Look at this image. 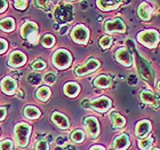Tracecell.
Listing matches in <instances>:
<instances>
[{
  "mask_svg": "<svg viewBox=\"0 0 160 150\" xmlns=\"http://www.w3.org/2000/svg\"><path fill=\"white\" fill-rule=\"evenodd\" d=\"M31 134V126L27 123H18L15 125L14 135L15 141L20 148H25L29 144V137Z\"/></svg>",
  "mask_w": 160,
  "mask_h": 150,
  "instance_id": "6da1fadb",
  "label": "cell"
},
{
  "mask_svg": "<svg viewBox=\"0 0 160 150\" xmlns=\"http://www.w3.org/2000/svg\"><path fill=\"white\" fill-rule=\"evenodd\" d=\"M160 34L157 30L150 29V30L142 31L137 34V41L149 48H154L159 43Z\"/></svg>",
  "mask_w": 160,
  "mask_h": 150,
  "instance_id": "7a4b0ae2",
  "label": "cell"
},
{
  "mask_svg": "<svg viewBox=\"0 0 160 150\" xmlns=\"http://www.w3.org/2000/svg\"><path fill=\"white\" fill-rule=\"evenodd\" d=\"M52 61H53V64L57 69H67V68L70 67L71 62H72V56L68 50L58 49L54 53Z\"/></svg>",
  "mask_w": 160,
  "mask_h": 150,
  "instance_id": "3957f363",
  "label": "cell"
},
{
  "mask_svg": "<svg viewBox=\"0 0 160 150\" xmlns=\"http://www.w3.org/2000/svg\"><path fill=\"white\" fill-rule=\"evenodd\" d=\"M71 38L74 43L79 45H86L88 39H89V30L85 25H77L73 28V30L71 32Z\"/></svg>",
  "mask_w": 160,
  "mask_h": 150,
  "instance_id": "277c9868",
  "label": "cell"
},
{
  "mask_svg": "<svg viewBox=\"0 0 160 150\" xmlns=\"http://www.w3.org/2000/svg\"><path fill=\"white\" fill-rule=\"evenodd\" d=\"M137 69L140 71L141 76L149 83H152L154 80V71L151 68L150 63L143 60L142 57H137Z\"/></svg>",
  "mask_w": 160,
  "mask_h": 150,
  "instance_id": "5b68a950",
  "label": "cell"
},
{
  "mask_svg": "<svg viewBox=\"0 0 160 150\" xmlns=\"http://www.w3.org/2000/svg\"><path fill=\"white\" fill-rule=\"evenodd\" d=\"M72 16H73V10H72V7L69 5H62V6L57 7L56 12H55L56 20L58 22H62V23L71 21Z\"/></svg>",
  "mask_w": 160,
  "mask_h": 150,
  "instance_id": "8992f818",
  "label": "cell"
},
{
  "mask_svg": "<svg viewBox=\"0 0 160 150\" xmlns=\"http://www.w3.org/2000/svg\"><path fill=\"white\" fill-rule=\"evenodd\" d=\"M101 63L98 60H95V59H90L83 64V65H80L76 69V75L77 76H85V75H88L90 72H94L95 70H97L100 68Z\"/></svg>",
  "mask_w": 160,
  "mask_h": 150,
  "instance_id": "52a82bcc",
  "label": "cell"
},
{
  "mask_svg": "<svg viewBox=\"0 0 160 150\" xmlns=\"http://www.w3.org/2000/svg\"><path fill=\"white\" fill-rule=\"evenodd\" d=\"M89 107L98 112H107L111 108V100L107 96H101L98 99L90 101Z\"/></svg>",
  "mask_w": 160,
  "mask_h": 150,
  "instance_id": "ba28073f",
  "label": "cell"
},
{
  "mask_svg": "<svg viewBox=\"0 0 160 150\" xmlns=\"http://www.w3.org/2000/svg\"><path fill=\"white\" fill-rule=\"evenodd\" d=\"M104 29L107 32H123L126 30V25L120 17H116L114 20H109L104 23Z\"/></svg>",
  "mask_w": 160,
  "mask_h": 150,
  "instance_id": "9c48e42d",
  "label": "cell"
},
{
  "mask_svg": "<svg viewBox=\"0 0 160 150\" xmlns=\"http://www.w3.org/2000/svg\"><path fill=\"white\" fill-rule=\"evenodd\" d=\"M116 60L125 67L133 65V55L127 48H119L116 52Z\"/></svg>",
  "mask_w": 160,
  "mask_h": 150,
  "instance_id": "30bf717a",
  "label": "cell"
},
{
  "mask_svg": "<svg viewBox=\"0 0 160 150\" xmlns=\"http://www.w3.org/2000/svg\"><path fill=\"white\" fill-rule=\"evenodd\" d=\"M83 124L85 126L87 127V131L92 137H97L98 134H100V124H98V120L95 118V117H86L85 120H83Z\"/></svg>",
  "mask_w": 160,
  "mask_h": 150,
  "instance_id": "8fae6325",
  "label": "cell"
},
{
  "mask_svg": "<svg viewBox=\"0 0 160 150\" xmlns=\"http://www.w3.org/2000/svg\"><path fill=\"white\" fill-rule=\"evenodd\" d=\"M27 62V56L25 54L20 52V50H15L10 54L9 59H8V65L12 68H18L24 65V63Z\"/></svg>",
  "mask_w": 160,
  "mask_h": 150,
  "instance_id": "7c38bea8",
  "label": "cell"
},
{
  "mask_svg": "<svg viewBox=\"0 0 160 150\" xmlns=\"http://www.w3.org/2000/svg\"><path fill=\"white\" fill-rule=\"evenodd\" d=\"M151 132V123L149 120H141L136 124L135 135L138 139H145Z\"/></svg>",
  "mask_w": 160,
  "mask_h": 150,
  "instance_id": "4fadbf2b",
  "label": "cell"
},
{
  "mask_svg": "<svg viewBox=\"0 0 160 150\" xmlns=\"http://www.w3.org/2000/svg\"><path fill=\"white\" fill-rule=\"evenodd\" d=\"M0 87H1V90H2L3 93L8 94V95H13V94L16 92L17 84L12 77L8 76V77H5V78L1 80Z\"/></svg>",
  "mask_w": 160,
  "mask_h": 150,
  "instance_id": "5bb4252c",
  "label": "cell"
},
{
  "mask_svg": "<svg viewBox=\"0 0 160 150\" xmlns=\"http://www.w3.org/2000/svg\"><path fill=\"white\" fill-rule=\"evenodd\" d=\"M52 120L56 126L60 127L61 130H68L70 126V123H69V119L67 118V116H64L63 113L57 112V111L52 113Z\"/></svg>",
  "mask_w": 160,
  "mask_h": 150,
  "instance_id": "9a60e30c",
  "label": "cell"
},
{
  "mask_svg": "<svg viewBox=\"0 0 160 150\" xmlns=\"http://www.w3.org/2000/svg\"><path fill=\"white\" fill-rule=\"evenodd\" d=\"M130 139L127 134H120L113 141V148L116 150H126L129 147Z\"/></svg>",
  "mask_w": 160,
  "mask_h": 150,
  "instance_id": "2e32d148",
  "label": "cell"
},
{
  "mask_svg": "<svg viewBox=\"0 0 160 150\" xmlns=\"http://www.w3.org/2000/svg\"><path fill=\"white\" fill-rule=\"evenodd\" d=\"M38 34V25L33 22H27L23 24V27L21 29V36L23 38H29L32 34Z\"/></svg>",
  "mask_w": 160,
  "mask_h": 150,
  "instance_id": "e0dca14e",
  "label": "cell"
},
{
  "mask_svg": "<svg viewBox=\"0 0 160 150\" xmlns=\"http://www.w3.org/2000/svg\"><path fill=\"white\" fill-rule=\"evenodd\" d=\"M140 99L144 103L150 104L152 107H157L158 100H157V97H156V95H154L151 91H148V90L142 91L140 93Z\"/></svg>",
  "mask_w": 160,
  "mask_h": 150,
  "instance_id": "ac0fdd59",
  "label": "cell"
},
{
  "mask_svg": "<svg viewBox=\"0 0 160 150\" xmlns=\"http://www.w3.org/2000/svg\"><path fill=\"white\" fill-rule=\"evenodd\" d=\"M151 13H152V8L148 3H142L137 8V14L140 16L141 20L148 21L151 18Z\"/></svg>",
  "mask_w": 160,
  "mask_h": 150,
  "instance_id": "d6986e66",
  "label": "cell"
},
{
  "mask_svg": "<svg viewBox=\"0 0 160 150\" xmlns=\"http://www.w3.org/2000/svg\"><path fill=\"white\" fill-rule=\"evenodd\" d=\"M63 90L65 95H68L69 97H74L79 94L80 86L77 83H67L64 85Z\"/></svg>",
  "mask_w": 160,
  "mask_h": 150,
  "instance_id": "ffe728a7",
  "label": "cell"
},
{
  "mask_svg": "<svg viewBox=\"0 0 160 150\" xmlns=\"http://www.w3.org/2000/svg\"><path fill=\"white\" fill-rule=\"evenodd\" d=\"M110 118H111V122H112V125H113L114 128H122L125 125H126V119L123 118L120 113L118 112H111L110 115Z\"/></svg>",
  "mask_w": 160,
  "mask_h": 150,
  "instance_id": "44dd1931",
  "label": "cell"
},
{
  "mask_svg": "<svg viewBox=\"0 0 160 150\" xmlns=\"http://www.w3.org/2000/svg\"><path fill=\"white\" fill-rule=\"evenodd\" d=\"M23 115L24 117H27L29 119H37L40 117V110L38 108L33 107V106H27V107L24 108L23 110Z\"/></svg>",
  "mask_w": 160,
  "mask_h": 150,
  "instance_id": "7402d4cb",
  "label": "cell"
},
{
  "mask_svg": "<svg viewBox=\"0 0 160 150\" xmlns=\"http://www.w3.org/2000/svg\"><path fill=\"white\" fill-rule=\"evenodd\" d=\"M121 5V1H97V6L102 10H113Z\"/></svg>",
  "mask_w": 160,
  "mask_h": 150,
  "instance_id": "603a6c76",
  "label": "cell"
},
{
  "mask_svg": "<svg viewBox=\"0 0 160 150\" xmlns=\"http://www.w3.org/2000/svg\"><path fill=\"white\" fill-rule=\"evenodd\" d=\"M50 95H52L50 88L49 87H47V86L40 87V88H38L37 92H36V96H37L40 101H42V102L48 101V99L50 97Z\"/></svg>",
  "mask_w": 160,
  "mask_h": 150,
  "instance_id": "cb8c5ba5",
  "label": "cell"
},
{
  "mask_svg": "<svg viewBox=\"0 0 160 150\" xmlns=\"http://www.w3.org/2000/svg\"><path fill=\"white\" fill-rule=\"evenodd\" d=\"M0 29L6 32H10L15 29V22L12 17H6L0 21Z\"/></svg>",
  "mask_w": 160,
  "mask_h": 150,
  "instance_id": "d4e9b609",
  "label": "cell"
},
{
  "mask_svg": "<svg viewBox=\"0 0 160 150\" xmlns=\"http://www.w3.org/2000/svg\"><path fill=\"white\" fill-rule=\"evenodd\" d=\"M95 86L100 87V88H107L111 85V79L105 75H101V76L96 77V79L94 80Z\"/></svg>",
  "mask_w": 160,
  "mask_h": 150,
  "instance_id": "484cf974",
  "label": "cell"
},
{
  "mask_svg": "<svg viewBox=\"0 0 160 150\" xmlns=\"http://www.w3.org/2000/svg\"><path fill=\"white\" fill-rule=\"evenodd\" d=\"M70 137H71V140L73 141L74 143H81V142L85 141L86 135H85V132L82 130H76L71 133Z\"/></svg>",
  "mask_w": 160,
  "mask_h": 150,
  "instance_id": "4316f807",
  "label": "cell"
},
{
  "mask_svg": "<svg viewBox=\"0 0 160 150\" xmlns=\"http://www.w3.org/2000/svg\"><path fill=\"white\" fill-rule=\"evenodd\" d=\"M41 44H42L43 47L50 48V47H53L54 44H55V38H54V36H52V34H45L42 37V39H41Z\"/></svg>",
  "mask_w": 160,
  "mask_h": 150,
  "instance_id": "83f0119b",
  "label": "cell"
},
{
  "mask_svg": "<svg viewBox=\"0 0 160 150\" xmlns=\"http://www.w3.org/2000/svg\"><path fill=\"white\" fill-rule=\"evenodd\" d=\"M152 146V139L150 137H145V139H141L138 141V147L142 150H149Z\"/></svg>",
  "mask_w": 160,
  "mask_h": 150,
  "instance_id": "f1b7e54d",
  "label": "cell"
},
{
  "mask_svg": "<svg viewBox=\"0 0 160 150\" xmlns=\"http://www.w3.org/2000/svg\"><path fill=\"white\" fill-rule=\"evenodd\" d=\"M111 43H112V39H111L110 36H103V37L100 39V46L104 49H107L111 46Z\"/></svg>",
  "mask_w": 160,
  "mask_h": 150,
  "instance_id": "f546056e",
  "label": "cell"
},
{
  "mask_svg": "<svg viewBox=\"0 0 160 150\" xmlns=\"http://www.w3.org/2000/svg\"><path fill=\"white\" fill-rule=\"evenodd\" d=\"M36 150H49V144L46 140H40L36 143Z\"/></svg>",
  "mask_w": 160,
  "mask_h": 150,
  "instance_id": "4dcf8cb0",
  "label": "cell"
},
{
  "mask_svg": "<svg viewBox=\"0 0 160 150\" xmlns=\"http://www.w3.org/2000/svg\"><path fill=\"white\" fill-rule=\"evenodd\" d=\"M0 150H13V142L10 140H3L0 142Z\"/></svg>",
  "mask_w": 160,
  "mask_h": 150,
  "instance_id": "1f68e13d",
  "label": "cell"
},
{
  "mask_svg": "<svg viewBox=\"0 0 160 150\" xmlns=\"http://www.w3.org/2000/svg\"><path fill=\"white\" fill-rule=\"evenodd\" d=\"M32 68H33L34 70H43L46 68V63L42 60H36L32 63Z\"/></svg>",
  "mask_w": 160,
  "mask_h": 150,
  "instance_id": "d6a6232c",
  "label": "cell"
},
{
  "mask_svg": "<svg viewBox=\"0 0 160 150\" xmlns=\"http://www.w3.org/2000/svg\"><path fill=\"white\" fill-rule=\"evenodd\" d=\"M28 5H29L28 1H22V0H20V1H14V6H15V8H16V9H20V10H24L25 8H27Z\"/></svg>",
  "mask_w": 160,
  "mask_h": 150,
  "instance_id": "836d02e7",
  "label": "cell"
},
{
  "mask_svg": "<svg viewBox=\"0 0 160 150\" xmlns=\"http://www.w3.org/2000/svg\"><path fill=\"white\" fill-rule=\"evenodd\" d=\"M43 80H45V83L52 85V84H54L55 81H56V76H55L54 74H52V72H49V74H47L46 76H45Z\"/></svg>",
  "mask_w": 160,
  "mask_h": 150,
  "instance_id": "e575fe53",
  "label": "cell"
},
{
  "mask_svg": "<svg viewBox=\"0 0 160 150\" xmlns=\"http://www.w3.org/2000/svg\"><path fill=\"white\" fill-rule=\"evenodd\" d=\"M8 48V44H7L6 40H3L0 38V54H3Z\"/></svg>",
  "mask_w": 160,
  "mask_h": 150,
  "instance_id": "d590c367",
  "label": "cell"
},
{
  "mask_svg": "<svg viewBox=\"0 0 160 150\" xmlns=\"http://www.w3.org/2000/svg\"><path fill=\"white\" fill-rule=\"evenodd\" d=\"M36 5H38V6H41V7H42V9L47 10L48 8H49L50 3H49V1H37V3H36Z\"/></svg>",
  "mask_w": 160,
  "mask_h": 150,
  "instance_id": "8d00e7d4",
  "label": "cell"
},
{
  "mask_svg": "<svg viewBox=\"0 0 160 150\" xmlns=\"http://www.w3.org/2000/svg\"><path fill=\"white\" fill-rule=\"evenodd\" d=\"M28 40H29V41H30L31 44H33V45H36V44L38 43V40H39V36H38V34H32V36H30V37L28 38Z\"/></svg>",
  "mask_w": 160,
  "mask_h": 150,
  "instance_id": "74e56055",
  "label": "cell"
},
{
  "mask_svg": "<svg viewBox=\"0 0 160 150\" xmlns=\"http://www.w3.org/2000/svg\"><path fill=\"white\" fill-rule=\"evenodd\" d=\"M6 8H7V1H5V0H0V13L5 12Z\"/></svg>",
  "mask_w": 160,
  "mask_h": 150,
  "instance_id": "f35d334b",
  "label": "cell"
},
{
  "mask_svg": "<svg viewBox=\"0 0 160 150\" xmlns=\"http://www.w3.org/2000/svg\"><path fill=\"white\" fill-rule=\"evenodd\" d=\"M7 115V110L3 107H0V120H3Z\"/></svg>",
  "mask_w": 160,
  "mask_h": 150,
  "instance_id": "ab89813d",
  "label": "cell"
},
{
  "mask_svg": "<svg viewBox=\"0 0 160 150\" xmlns=\"http://www.w3.org/2000/svg\"><path fill=\"white\" fill-rule=\"evenodd\" d=\"M89 150H105L103 147H101V146H94V147H92Z\"/></svg>",
  "mask_w": 160,
  "mask_h": 150,
  "instance_id": "60d3db41",
  "label": "cell"
},
{
  "mask_svg": "<svg viewBox=\"0 0 160 150\" xmlns=\"http://www.w3.org/2000/svg\"><path fill=\"white\" fill-rule=\"evenodd\" d=\"M65 150H76V148L73 146H70V144H68V147L65 148Z\"/></svg>",
  "mask_w": 160,
  "mask_h": 150,
  "instance_id": "b9f144b4",
  "label": "cell"
},
{
  "mask_svg": "<svg viewBox=\"0 0 160 150\" xmlns=\"http://www.w3.org/2000/svg\"><path fill=\"white\" fill-rule=\"evenodd\" d=\"M157 87H158V90H159V91H160V81H159V83H158V84H157Z\"/></svg>",
  "mask_w": 160,
  "mask_h": 150,
  "instance_id": "7bdbcfd3",
  "label": "cell"
},
{
  "mask_svg": "<svg viewBox=\"0 0 160 150\" xmlns=\"http://www.w3.org/2000/svg\"><path fill=\"white\" fill-rule=\"evenodd\" d=\"M151 150H160V149H158V148H153V149H151Z\"/></svg>",
  "mask_w": 160,
  "mask_h": 150,
  "instance_id": "ee69618b",
  "label": "cell"
}]
</instances>
